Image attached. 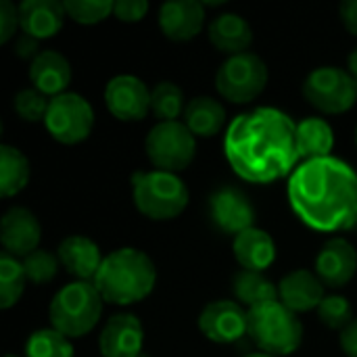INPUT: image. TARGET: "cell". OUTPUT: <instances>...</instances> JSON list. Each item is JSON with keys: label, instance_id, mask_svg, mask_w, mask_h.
<instances>
[{"label": "cell", "instance_id": "obj_9", "mask_svg": "<svg viewBox=\"0 0 357 357\" xmlns=\"http://www.w3.org/2000/svg\"><path fill=\"white\" fill-rule=\"evenodd\" d=\"M301 92L314 109L326 115L345 113L357 102V82L349 71L339 67L314 69L305 77Z\"/></svg>", "mask_w": 357, "mask_h": 357}, {"label": "cell", "instance_id": "obj_22", "mask_svg": "<svg viewBox=\"0 0 357 357\" xmlns=\"http://www.w3.org/2000/svg\"><path fill=\"white\" fill-rule=\"evenodd\" d=\"M232 251H234L236 261L243 266V270H249V272H264L276 259L274 238L266 230L255 228V226L241 232L234 238Z\"/></svg>", "mask_w": 357, "mask_h": 357}, {"label": "cell", "instance_id": "obj_6", "mask_svg": "<svg viewBox=\"0 0 357 357\" xmlns=\"http://www.w3.org/2000/svg\"><path fill=\"white\" fill-rule=\"evenodd\" d=\"M132 197L136 209L155 222L178 218L188 207V188L169 172H136L132 176Z\"/></svg>", "mask_w": 357, "mask_h": 357}, {"label": "cell", "instance_id": "obj_40", "mask_svg": "<svg viewBox=\"0 0 357 357\" xmlns=\"http://www.w3.org/2000/svg\"><path fill=\"white\" fill-rule=\"evenodd\" d=\"M347 71L351 73V77L357 82V46L349 52V56H347Z\"/></svg>", "mask_w": 357, "mask_h": 357}, {"label": "cell", "instance_id": "obj_35", "mask_svg": "<svg viewBox=\"0 0 357 357\" xmlns=\"http://www.w3.org/2000/svg\"><path fill=\"white\" fill-rule=\"evenodd\" d=\"M19 25V6L10 0H0V44H6Z\"/></svg>", "mask_w": 357, "mask_h": 357}, {"label": "cell", "instance_id": "obj_13", "mask_svg": "<svg viewBox=\"0 0 357 357\" xmlns=\"http://www.w3.org/2000/svg\"><path fill=\"white\" fill-rule=\"evenodd\" d=\"M105 105L119 121H142L151 111V90L136 75H115L105 88Z\"/></svg>", "mask_w": 357, "mask_h": 357}, {"label": "cell", "instance_id": "obj_24", "mask_svg": "<svg viewBox=\"0 0 357 357\" xmlns=\"http://www.w3.org/2000/svg\"><path fill=\"white\" fill-rule=\"evenodd\" d=\"M184 123L197 138H211L224 128L226 109L211 96H197L186 102Z\"/></svg>", "mask_w": 357, "mask_h": 357}, {"label": "cell", "instance_id": "obj_14", "mask_svg": "<svg viewBox=\"0 0 357 357\" xmlns=\"http://www.w3.org/2000/svg\"><path fill=\"white\" fill-rule=\"evenodd\" d=\"M42 228L38 218L25 207H10L0 220V243L6 253L27 257L38 251Z\"/></svg>", "mask_w": 357, "mask_h": 357}, {"label": "cell", "instance_id": "obj_20", "mask_svg": "<svg viewBox=\"0 0 357 357\" xmlns=\"http://www.w3.org/2000/svg\"><path fill=\"white\" fill-rule=\"evenodd\" d=\"M65 6L56 0H23L19 4V25L23 33L46 40L56 36L65 23Z\"/></svg>", "mask_w": 357, "mask_h": 357}, {"label": "cell", "instance_id": "obj_43", "mask_svg": "<svg viewBox=\"0 0 357 357\" xmlns=\"http://www.w3.org/2000/svg\"><path fill=\"white\" fill-rule=\"evenodd\" d=\"M356 142H357V128H356Z\"/></svg>", "mask_w": 357, "mask_h": 357}, {"label": "cell", "instance_id": "obj_32", "mask_svg": "<svg viewBox=\"0 0 357 357\" xmlns=\"http://www.w3.org/2000/svg\"><path fill=\"white\" fill-rule=\"evenodd\" d=\"M59 264H61L59 257L52 255L50 251L38 249V251L29 253L27 257H23V268H25L27 282H33V284L50 282L59 272Z\"/></svg>", "mask_w": 357, "mask_h": 357}, {"label": "cell", "instance_id": "obj_7", "mask_svg": "<svg viewBox=\"0 0 357 357\" xmlns=\"http://www.w3.org/2000/svg\"><path fill=\"white\" fill-rule=\"evenodd\" d=\"M144 151L159 172L178 174L192 163L197 155V136L184 121H159L146 134Z\"/></svg>", "mask_w": 357, "mask_h": 357}, {"label": "cell", "instance_id": "obj_23", "mask_svg": "<svg viewBox=\"0 0 357 357\" xmlns=\"http://www.w3.org/2000/svg\"><path fill=\"white\" fill-rule=\"evenodd\" d=\"M209 40L220 52L234 56L253 44V27L236 13H222L209 23Z\"/></svg>", "mask_w": 357, "mask_h": 357}, {"label": "cell", "instance_id": "obj_1", "mask_svg": "<svg viewBox=\"0 0 357 357\" xmlns=\"http://www.w3.org/2000/svg\"><path fill=\"white\" fill-rule=\"evenodd\" d=\"M232 169L247 182L270 184L297 169V123L280 109L257 107L238 115L224 138Z\"/></svg>", "mask_w": 357, "mask_h": 357}, {"label": "cell", "instance_id": "obj_26", "mask_svg": "<svg viewBox=\"0 0 357 357\" xmlns=\"http://www.w3.org/2000/svg\"><path fill=\"white\" fill-rule=\"evenodd\" d=\"M29 174L27 157L10 144H0V195L8 199L21 192L29 182Z\"/></svg>", "mask_w": 357, "mask_h": 357}, {"label": "cell", "instance_id": "obj_10", "mask_svg": "<svg viewBox=\"0 0 357 357\" xmlns=\"http://www.w3.org/2000/svg\"><path fill=\"white\" fill-rule=\"evenodd\" d=\"M44 126L56 142L77 144L84 142L92 132L94 109L84 96L75 92H65L50 98Z\"/></svg>", "mask_w": 357, "mask_h": 357}, {"label": "cell", "instance_id": "obj_30", "mask_svg": "<svg viewBox=\"0 0 357 357\" xmlns=\"http://www.w3.org/2000/svg\"><path fill=\"white\" fill-rule=\"evenodd\" d=\"M25 357H73V345L54 328H42L29 335Z\"/></svg>", "mask_w": 357, "mask_h": 357}, {"label": "cell", "instance_id": "obj_27", "mask_svg": "<svg viewBox=\"0 0 357 357\" xmlns=\"http://www.w3.org/2000/svg\"><path fill=\"white\" fill-rule=\"evenodd\" d=\"M232 291H234V297L249 310L261 303L278 301V287L270 278H266L264 272L241 270L232 278Z\"/></svg>", "mask_w": 357, "mask_h": 357}, {"label": "cell", "instance_id": "obj_4", "mask_svg": "<svg viewBox=\"0 0 357 357\" xmlns=\"http://www.w3.org/2000/svg\"><path fill=\"white\" fill-rule=\"evenodd\" d=\"M249 337L261 354L291 356L303 343V324L284 303L270 301L249 310Z\"/></svg>", "mask_w": 357, "mask_h": 357}, {"label": "cell", "instance_id": "obj_34", "mask_svg": "<svg viewBox=\"0 0 357 357\" xmlns=\"http://www.w3.org/2000/svg\"><path fill=\"white\" fill-rule=\"evenodd\" d=\"M48 105H50V100H48L40 90H36V88L19 90V92L15 94V100H13L15 113H17L23 121H29V123L44 121L46 111H48Z\"/></svg>", "mask_w": 357, "mask_h": 357}, {"label": "cell", "instance_id": "obj_29", "mask_svg": "<svg viewBox=\"0 0 357 357\" xmlns=\"http://www.w3.org/2000/svg\"><path fill=\"white\" fill-rule=\"evenodd\" d=\"M151 111L159 121H178L186 111L182 88L174 82H159L151 90Z\"/></svg>", "mask_w": 357, "mask_h": 357}, {"label": "cell", "instance_id": "obj_19", "mask_svg": "<svg viewBox=\"0 0 357 357\" xmlns=\"http://www.w3.org/2000/svg\"><path fill=\"white\" fill-rule=\"evenodd\" d=\"M324 297L322 280L310 270H295L278 284V301L295 314L318 310Z\"/></svg>", "mask_w": 357, "mask_h": 357}, {"label": "cell", "instance_id": "obj_36", "mask_svg": "<svg viewBox=\"0 0 357 357\" xmlns=\"http://www.w3.org/2000/svg\"><path fill=\"white\" fill-rule=\"evenodd\" d=\"M146 10H149V2H144V0H117L113 15L119 21L134 23V21H140L146 15Z\"/></svg>", "mask_w": 357, "mask_h": 357}, {"label": "cell", "instance_id": "obj_18", "mask_svg": "<svg viewBox=\"0 0 357 357\" xmlns=\"http://www.w3.org/2000/svg\"><path fill=\"white\" fill-rule=\"evenodd\" d=\"M56 257L61 261V266L79 282H92L102 266V255L100 249L94 241H90L88 236H67L65 241H61Z\"/></svg>", "mask_w": 357, "mask_h": 357}, {"label": "cell", "instance_id": "obj_39", "mask_svg": "<svg viewBox=\"0 0 357 357\" xmlns=\"http://www.w3.org/2000/svg\"><path fill=\"white\" fill-rule=\"evenodd\" d=\"M341 19L347 31L357 36V0H345L341 4Z\"/></svg>", "mask_w": 357, "mask_h": 357}, {"label": "cell", "instance_id": "obj_8", "mask_svg": "<svg viewBox=\"0 0 357 357\" xmlns=\"http://www.w3.org/2000/svg\"><path fill=\"white\" fill-rule=\"evenodd\" d=\"M268 77V65L261 61V56L253 52H241L222 63L215 73V88L226 100L234 105H247L264 92Z\"/></svg>", "mask_w": 357, "mask_h": 357}, {"label": "cell", "instance_id": "obj_21", "mask_svg": "<svg viewBox=\"0 0 357 357\" xmlns=\"http://www.w3.org/2000/svg\"><path fill=\"white\" fill-rule=\"evenodd\" d=\"M29 82L44 96H59L71 84V63L59 50H42L29 63Z\"/></svg>", "mask_w": 357, "mask_h": 357}, {"label": "cell", "instance_id": "obj_44", "mask_svg": "<svg viewBox=\"0 0 357 357\" xmlns=\"http://www.w3.org/2000/svg\"><path fill=\"white\" fill-rule=\"evenodd\" d=\"M140 357H149V356H144V354H142V356H140Z\"/></svg>", "mask_w": 357, "mask_h": 357}, {"label": "cell", "instance_id": "obj_42", "mask_svg": "<svg viewBox=\"0 0 357 357\" xmlns=\"http://www.w3.org/2000/svg\"><path fill=\"white\" fill-rule=\"evenodd\" d=\"M4 357H17V356H10V354H8V356H4Z\"/></svg>", "mask_w": 357, "mask_h": 357}, {"label": "cell", "instance_id": "obj_25", "mask_svg": "<svg viewBox=\"0 0 357 357\" xmlns=\"http://www.w3.org/2000/svg\"><path fill=\"white\" fill-rule=\"evenodd\" d=\"M297 144L301 163L331 157V151L335 146V132L328 121L320 117H310L297 123Z\"/></svg>", "mask_w": 357, "mask_h": 357}, {"label": "cell", "instance_id": "obj_31", "mask_svg": "<svg viewBox=\"0 0 357 357\" xmlns=\"http://www.w3.org/2000/svg\"><path fill=\"white\" fill-rule=\"evenodd\" d=\"M63 6H65L67 17H71L75 23L94 25V23L105 21L113 13L115 2H111V0H65Z\"/></svg>", "mask_w": 357, "mask_h": 357}, {"label": "cell", "instance_id": "obj_3", "mask_svg": "<svg viewBox=\"0 0 357 357\" xmlns=\"http://www.w3.org/2000/svg\"><path fill=\"white\" fill-rule=\"evenodd\" d=\"M157 282L153 259L132 247H123L105 255L102 266L92 280L102 301L113 305H132L146 299Z\"/></svg>", "mask_w": 357, "mask_h": 357}, {"label": "cell", "instance_id": "obj_33", "mask_svg": "<svg viewBox=\"0 0 357 357\" xmlns=\"http://www.w3.org/2000/svg\"><path fill=\"white\" fill-rule=\"evenodd\" d=\"M318 318L333 331H345L356 320L349 301L341 295H326L318 307Z\"/></svg>", "mask_w": 357, "mask_h": 357}, {"label": "cell", "instance_id": "obj_5", "mask_svg": "<svg viewBox=\"0 0 357 357\" xmlns=\"http://www.w3.org/2000/svg\"><path fill=\"white\" fill-rule=\"evenodd\" d=\"M102 314V297L92 282H71L50 301L48 318L54 331L67 339H79L92 333Z\"/></svg>", "mask_w": 357, "mask_h": 357}, {"label": "cell", "instance_id": "obj_38", "mask_svg": "<svg viewBox=\"0 0 357 357\" xmlns=\"http://www.w3.org/2000/svg\"><path fill=\"white\" fill-rule=\"evenodd\" d=\"M341 347L347 357H357V318L345 331H341Z\"/></svg>", "mask_w": 357, "mask_h": 357}, {"label": "cell", "instance_id": "obj_17", "mask_svg": "<svg viewBox=\"0 0 357 357\" xmlns=\"http://www.w3.org/2000/svg\"><path fill=\"white\" fill-rule=\"evenodd\" d=\"M205 23V6L199 0H172L159 8V27L174 42H188L199 36Z\"/></svg>", "mask_w": 357, "mask_h": 357}, {"label": "cell", "instance_id": "obj_28", "mask_svg": "<svg viewBox=\"0 0 357 357\" xmlns=\"http://www.w3.org/2000/svg\"><path fill=\"white\" fill-rule=\"evenodd\" d=\"M27 284L23 261L15 255L2 251L0 253V307L10 310L23 295Z\"/></svg>", "mask_w": 357, "mask_h": 357}, {"label": "cell", "instance_id": "obj_16", "mask_svg": "<svg viewBox=\"0 0 357 357\" xmlns=\"http://www.w3.org/2000/svg\"><path fill=\"white\" fill-rule=\"evenodd\" d=\"M357 272V251L345 238H331L316 257V276L324 287L343 289Z\"/></svg>", "mask_w": 357, "mask_h": 357}, {"label": "cell", "instance_id": "obj_11", "mask_svg": "<svg viewBox=\"0 0 357 357\" xmlns=\"http://www.w3.org/2000/svg\"><path fill=\"white\" fill-rule=\"evenodd\" d=\"M209 218L211 224L234 238L255 226V207L245 190L236 186H222L209 197Z\"/></svg>", "mask_w": 357, "mask_h": 357}, {"label": "cell", "instance_id": "obj_12", "mask_svg": "<svg viewBox=\"0 0 357 357\" xmlns=\"http://www.w3.org/2000/svg\"><path fill=\"white\" fill-rule=\"evenodd\" d=\"M199 328L209 341L230 345L249 335V312L228 299L211 301L199 316Z\"/></svg>", "mask_w": 357, "mask_h": 357}, {"label": "cell", "instance_id": "obj_37", "mask_svg": "<svg viewBox=\"0 0 357 357\" xmlns=\"http://www.w3.org/2000/svg\"><path fill=\"white\" fill-rule=\"evenodd\" d=\"M15 52L21 56V59H36L42 50H40V40H36V38H31V36H27V33H23V36H19V40H17V44H15Z\"/></svg>", "mask_w": 357, "mask_h": 357}, {"label": "cell", "instance_id": "obj_15", "mask_svg": "<svg viewBox=\"0 0 357 357\" xmlns=\"http://www.w3.org/2000/svg\"><path fill=\"white\" fill-rule=\"evenodd\" d=\"M144 345V328L132 314H117L107 320L98 337L102 357H140Z\"/></svg>", "mask_w": 357, "mask_h": 357}, {"label": "cell", "instance_id": "obj_2", "mask_svg": "<svg viewBox=\"0 0 357 357\" xmlns=\"http://www.w3.org/2000/svg\"><path fill=\"white\" fill-rule=\"evenodd\" d=\"M289 201L297 218L320 232L357 226V174L337 157L297 165L289 180Z\"/></svg>", "mask_w": 357, "mask_h": 357}, {"label": "cell", "instance_id": "obj_41", "mask_svg": "<svg viewBox=\"0 0 357 357\" xmlns=\"http://www.w3.org/2000/svg\"><path fill=\"white\" fill-rule=\"evenodd\" d=\"M245 357H274V356H268V354H251V356H245Z\"/></svg>", "mask_w": 357, "mask_h": 357}]
</instances>
